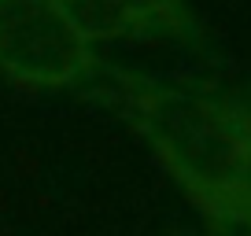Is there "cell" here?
I'll return each instance as SVG.
<instances>
[{
	"label": "cell",
	"mask_w": 251,
	"mask_h": 236,
	"mask_svg": "<svg viewBox=\"0 0 251 236\" xmlns=\"http://www.w3.org/2000/svg\"><path fill=\"white\" fill-rule=\"evenodd\" d=\"M89 41H174L207 48V30L185 0H59Z\"/></svg>",
	"instance_id": "3957f363"
},
{
	"label": "cell",
	"mask_w": 251,
	"mask_h": 236,
	"mask_svg": "<svg viewBox=\"0 0 251 236\" xmlns=\"http://www.w3.org/2000/svg\"><path fill=\"white\" fill-rule=\"evenodd\" d=\"M81 96L122 115L207 225H229L240 211V189L251 163V93L200 78H163L96 59Z\"/></svg>",
	"instance_id": "6da1fadb"
},
{
	"label": "cell",
	"mask_w": 251,
	"mask_h": 236,
	"mask_svg": "<svg viewBox=\"0 0 251 236\" xmlns=\"http://www.w3.org/2000/svg\"><path fill=\"white\" fill-rule=\"evenodd\" d=\"M93 41L59 0H0V74L23 89H78Z\"/></svg>",
	"instance_id": "7a4b0ae2"
}]
</instances>
